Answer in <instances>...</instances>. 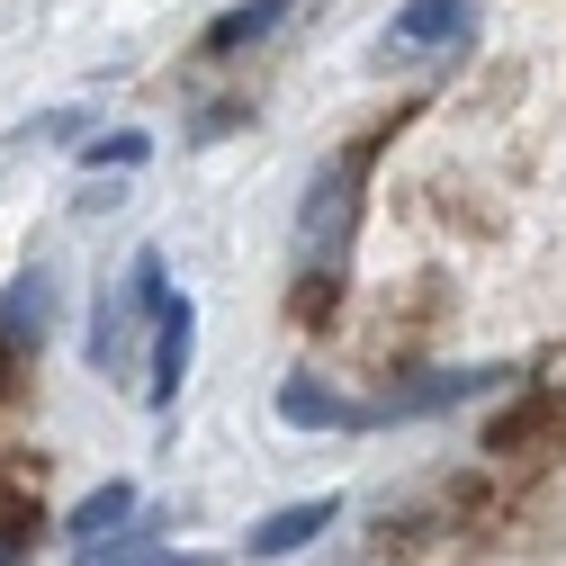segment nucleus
Masks as SVG:
<instances>
[{
    "mask_svg": "<svg viewBox=\"0 0 566 566\" xmlns=\"http://www.w3.org/2000/svg\"><path fill=\"white\" fill-rule=\"evenodd\" d=\"M163 306H171V289H163V252H135V261H126V279L99 297L91 369H99V378H135V342L163 324Z\"/></svg>",
    "mask_w": 566,
    "mask_h": 566,
    "instance_id": "obj_1",
    "label": "nucleus"
},
{
    "mask_svg": "<svg viewBox=\"0 0 566 566\" xmlns=\"http://www.w3.org/2000/svg\"><path fill=\"white\" fill-rule=\"evenodd\" d=\"M360 163H369V154L324 163L315 189H306V207H297V270H306V279H333L342 252H350V226H360Z\"/></svg>",
    "mask_w": 566,
    "mask_h": 566,
    "instance_id": "obj_2",
    "label": "nucleus"
},
{
    "mask_svg": "<svg viewBox=\"0 0 566 566\" xmlns=\"http://www.w3.org/2000/svg\"><path fill=\"white\" fill-rule=\"evenodd\" d=\"M468 28H476V0H405L387 19L378 63H441L450 45H468Z\"/></svg>",
    "mask_w": 566,
    "mask_h": 566,
    "instance_id": "obj_3",
    "label": "nucleus"
},
{
    "mask_svg": "<svg viewBox=\"0 0 566 566\" xmlns=\"http://www.w3.org/2000/svg\"><path fill=\"white\" fill-rule=\"evenodd\" d=\"M189 333H198V315H189V297H171V306H163V324H154V378H145L154 413L180 396V369H189Z\"/></svg>",
    "mask_w": 566,
    "mask_h": 566,
    "instance_id": "obj_4",
    "label": "nucleus"
},
{
    "mask_svg": "<svg viewBox=\"0 0 566 566\" xmlns=\"http://www.w3.org/2000/svg\"><path fill=\"white\" fill-rule=\"evenodd\" d=\"M45 315H54V279H45V270L10 279V297H0V342H10V350H36V342H45Z\"/></svg>",
    "mask_w": 566,
    "mask_h": 566,
    "instance_id": "obj_5",
    "label": "nucleus"
},
{
    "mask_svg": "<svg viewBox=\"0 0 566 566\" xmlns=\"http://www.w3.org/2000/svg\"><path fill=\"white\" fill-rule=\"evenodd\" d=\"M324 531H333V494H324V504H289V513L252 522V557H297V548L324 539Z\"/></svg>",
    "mask_w": 566,
    "mask_h": 566,
    "instance_id": "obj_6",
    "label": "nucleus"
},
{
    "mask_svg": "<svg viewBox=\"0 0 566 566\" xmlns=\"http://www.w3.org/2000/svg\"><path fill=\"white\" fill-rule=\"evenodd\" d=\"M126 522H135V485H126V476H108L99 494H82V504H73V522H63V531H73L82 548H99V539H117Z\"/></svg>",
    "mask_w": 566,
    "mask_h": 566,
    "instance_id": "obj_7",
    "label": "nucleus"
},
{
    "mask_svg": "<svg viewBox=\"0 0 566 566\" xmlns=\"http://www.w3.org/2000/svg\"><path fill=\"white\" fill-rule=\"evenodd\" d=\"M279 413H289L297 432H324V422H333V432H360V405H342V396L315 387V378H289V387H279Z\"/></svg>",
    "mask_w": 566,
    "mask_h": 566,
    "instance_id": "obj_8",
    "label": "nucleus"
},
{
    "mask_svg": "<svg viewBox=\"0 0 566 566\" xmlns=\"http://www.w3.org/2000/svg\"><path fill=\"white\" fill-rule=\"evenodd\" d=\"M279 19H289V0H243V10H226L217 28H207V54H243V45H261Z\"/></svg>",
    "mask_w": 566,
    "mask_h": 566,
    "instance_id": "obj_9",
    "label": "nucleus"
},
{
    "mask_svg": "<svg viewBox=\"0 0 566 566\" xmlns=\"http://www.w3.org/2000/svg\"><path fill=\"white\" fill-rule=\"evenodd\" d=\"M82 163H91V171H135V163H145V135H135V126H126V135H91Z\"/></svg>",
    "mask_w": 566,
    "mask_h": 566,
    "instance_id": "obj_10",
    "label": "nucleus"
},
{
    "mask_svg": "<svg viewBox=\"0 0 566 566\" xmlns=\"http://www.w3.org/2000/svg\"><path fill=\"white\" fill-rule=\"evenodd\" d=\"M91 566H171V548H163V539H145V531H117V539H108V557H91Z\"/></svg>",
    "mask_w": 566,
    "mask_h": 566,
    "instance_id": "obj_11",
    "label": "nucleus"
}]
</instances>
